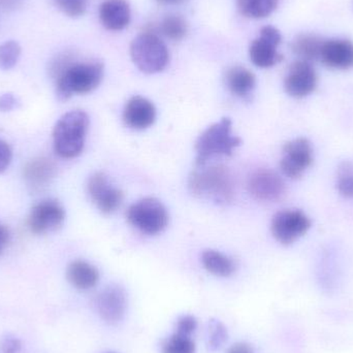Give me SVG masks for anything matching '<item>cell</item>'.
Returning <instances> with one entry per match:
<instances>
[{
  "label": "cell",
  "mask_w": 353,
  "mask_h": 353,
  "mask_svg": "<svg viewBox=\"0 0 353 353\" xmlns=\"http://www.w3.org/2000/svg\"><path fill=\"white\" fill-rule=\"evenodd\" d=\"M323 41L325 39L315 34H300L292 41V50L300 60L311 63L321 58Z\"/></svg>",
  "instance_id": "22"
},
{
  "label": "cell",
  "mask_w": 353,
  "mask_h": 353,
  "mask_svg": "<svg viewBox=\"0 0 353 353\" xmlns=\"http://www.w3.org/2000/svg\"><path fill=\"white\" fill-rule=\"evenodd\" d=\"M159 30L171 41H180L184 39L188 33V24L180 14H167L161 20Z\"/></svg>",
  "instance_id": "24"
},
{
  "label": "cell",
  "mask_w": 353,
  "mask_h": 353,
  "mask_svg": "<svg viewBox=\"0 0 353 353\" xmlns=\"http://www.w3.org/2000/svg\"><path fill=\"white\" fill-rule=\"evenodd\" d=\"M66 278L74 288L80 290H88L94 288L99 282V272L91 263L77 259L68 265Z\"/></svg>",
  "instance_id": "20"
},
{
  "label": "cell",
  "mask_w": 353,
  "mask_h": 353,
  "mask_svg": "<svg viewBox=\"0 0 353 353\" xmlns=\"http://www.w3.org/2000/svg\"><path fill=\"white\" fill-rule=\"evenodd\" d=\"M110 353H114V352H110Z\"/></svg>",
  "instance_id": "38"
},
{
  "label": "cell",
  "mask_w": 353,
  "mask_h": 353,
  "mask_svg": "<svg viewBox=\"0 0 353 353\" xmlns=\"http://www.w3.org/2000/svg\"><path fill=\"white\" fill-rule=\"evenodd\" d=\"M130 57L134 65L147 74L163 72L170 62V52L157 33H141L130 43Z\"/></svg>",
  "instance_id": "5"
},
{
  "label": "cell",
  "mask_w": 353,
  "mask_h": 353,
  "mask_svg": "<svg viewBox=\"0 0 353 353\" xmlns=\"http://www.w3.org/2000/svg\"><path fill=\"white\" fill-rule=\"evenodd\" d=\"M224 79L228 90L241 99H248L256 85L254 74L244 66L236 65L228 68Z\"/></svg>",
  "instance_id": "19"
},
{
  "label": "cell",
  "mask_w": 353,
  "mask_h": 353,
  "mask_svg": "<svg viewBox=\"0 0 353 353\" xmlns=\"http://www.w3.org/2000/svg\"><path fill=\"white\" fill-rule=\"evenodd\" d=\"M57 167L51 159L37 157L25 165L23 176L31 192L43 190L55 178Z\"/></svg>",
  "instance_id": "17"
},
{
  "label": "cell",
  "mask_w": 353,
  "mask_h": 353,
  "mask_svg": "<svg viewBox=\"0 0 353 353\" xmlns=\"http://www.w3.org/2000/svg\"><path fill=\"white\" fill-rule=\"evenodd\" d=\"M18 99L12 93H6L0 97V111L10 112L17 108Z\"/></svg>",
  "instance_id": "33"
},
{
  "label": "cell",
  "mask_w": 353,
  "mask_h": 353,
  "mask_svg": "<svg viewBox=\"0 0 353 353\" xmlns=\"http://www.w3.org/2000/svg\"><path fill=\"white\" fill-rule=\"evenodd\" d=\"M103 79V64L101 61H74L56 77V94L62 101L74 94H87L95 90Z\"/></svg>",
  "instance_id": "2"
},
{
  "label": "cell",
  "mask_w": 353,
  "mask_h": 353,
  "mask_svg": "<svg viewBox=\"0 0 353 353\" xmlns=\"http://www.w3.org/2000/svg\"><path fill=\"white\" fill-rule=\"evenodd\" d=\"M226 353H254V350L249 344L240 342L232 345Z\"/></svg>",
  "instance_id": "35"
},
{
  "label": "cell",
  "mask_w": 353,
  "mask_h": 353,
  "mask_svg": "<svg viewBox=\"0 0 353 353\" xmlns=\"http://www.w3.org/2000/svg\"><path fill=\"white\" fill-rule=\"evenodd\" d=\"M97 312L105 323L115 325L123 319L128 309V294L119 285L105 288L97 299Z\"/></svg>",
  "instance_id": "14"
},
{
  "label": "cell",
  "mask_w": 353,
  "mask_h": 353,
  "mask_svg": "<svg viewBox=\"0 0 353 353\" xmlns=\"http://www.w3.org/2000/svg\"><path fill=\"white\" fill-rule=\"evenodd\" d=\"M12 159V152L10 145L4 141L0 140V173H3L8 169Z\"/></svg>",
  "instance_id": "31"
},
{
  "label": "cell",
  "mask_w": 353,
  "mask_h": 353,
  "mask_svg": "<svg viewBox=\"0 0 353 353\" xmlns=\"http://www.w3.org/2000/svg\"><path fill=\"white\" fill-rule=\"evenodd\" d=\"M312 163L313 149L307 139H294L284 145L280 169L288 178H300Z\"/></svg>",
  "instance_id": "9"
},
{
  "label": "cell",
  "mask_w": 353,
  "mask_h": 353,
  "mask_svg": "<svg viewBox=\"0 0 353 353\" xmlns=\"http://www.w3.org/2000/svg\"><path fill=\"white\" fill-rule=\"evenodd\" d=\"M249 193L257 201H277L285 194V183L276 172L259 169L249 176Z\"/></svg>",
  "instance_id": "13"
},
{
  "label": "cell",
  "mask_w": 353,
  "mask_h": 353,
  "mask_svg": "<svg viewBox=\"0 0 353 353\" xmlns=\"http://www.w3.org/2000/svg\"><path fill=\"white\" fill-rule=\"evenodd\" d=\"M197 327V321L192 315H183L176 321V333L181 335L190 336Z\"/></svg>",
  "instance_id": "30"
},
{
  "label": "cell",
  "mask_w": 353,
  "mask_h": 353,
  "mask_svg": "<svg viewBox=\"0 0 353 353\" xmlns=\"http://www.w3.org/2000/svg\"><path fill=\"white\" fill-rule=\"evenodd\" d=\"M280 0H236L239 12L250 19H263L273 14Z\"/></svg>",
  "instance_id": "23"
},
{
  "label": "cell",
  "mask_w": 353,
  "mask_h": 353,
  "mask_svg": "<svg viewBox=\"0 0 353 353\" xmlns=\"http://www.w3.org/2000/svg\"><path fill=\"white\" fill-rule=\"evenodd\" d=\"M188 179V188L194 196L209 199L218 205L230 203L234 195L232 173L222 165L199 167Z\"/></svg>",
  "instance_id": "1"
},
{
  "label": "cell",
  "mask_w": 353,
  "mask_h": 353,
  "mask_svg": "<svg viewBox=\"0 0 353 353\" xmlns=\"http://www.w3.org/2000/svg\"><path fill=\"white\" fill-rule=\"evenodd\" d=\"M337 189L342 196L353 197V165L350 161H344L338 168Z\"/></svg>",
  "instance_id": "27"
},
{
  "label": "cell",
  "mask_w": 353,
  "mask_h": 353,
  "mask_svg": "<svg viewBox=\"0 0 353 353\" xmlns=\"http://www.w3.org/2000/svg\"><path fill=\"white\" fill-rule=\"evenodd\" d=\"M317 74L310 62L296 60L288 68L284 79V89L290 97L303 99L314 92Z\"/></svg>",
  "instance_id": "12"
},
{
  "label": "cell",
  "mask_w": 353,
  "mask_h": 353,
  "mask_svg": "<svg viewBox=\"0 0 353 353\" xmlns=\"http://www.w3.org/2000/svg\"><path fill=\"white\" fill-rule=\"evenodd\" d=\"M311 220L301 210H283L275 214L271 223L274 238L282 245H290L307 234Z\"/></svg>",
  "instance_id": "7"
},
{
  "label": "cell",
  "mask_w": 353,
  "mask_h": 353,
  "mask_svg": "<svg viewBox=\"0 0 353 353\" xmlns=\"http://www.w3.org/2000/svg\"><path fill=\"white\" fill-rule=\"evenodd\" d=\"M128 222L143 234H161L169 223L167 208L159 199L145 197L132 203L126 212Z\"/></svg>",
  "instance_id": "6"
},
{
  "label": "cell",
  "mask_w": 353,
  "mask_h": 353,
  "mask_svg": "<svg viewBox=\"0 0 353 353\" xmlns=\"http://www.w3.org/2000/svg\"><path fill=\"white\" fill-rule=\"evenodd\" d=\"M21 342L14 336H6L1 342V348L3 353H18L21 350Z\"/></svg>",
  "instance_id": "32"
},
{
  "label": "cell",
  "mask_w": 353,
  "mask_h": 353,
  "mask_svg": "<svg viewBox=\"0 0 353 353\" xmlns=\"http://www.w3.org/2000/svg\"><path fill=\"white\" fill-rule=\"evenodd\" d=\"M88 128L89 117L82 110L64 114L53 130L55 152L65 159L79 157L84 149Z\"/></svg>",
  "instance_id": "3"
},
{
  "label": "cell",
  "mask_w": 353,
  "mask_h": 353,
  "mask_svg": "<svg viewBox=\"0 0 353 353\" xmlns=\"http://www.w3.org/2000/svg\"><path fill=\"white\" fill-rule=\"evenodd\" d=\"M8 242H10V232L3 224L0 223V255L8 246Z\"/></svg>",
  "instance_id": "34"
},
{
  "label": "cell",
  "mask_w": 353,
  "mask_h": 353,
  "mask_svg": "<svg viewBox=\"0 0 353 353\" xmlns=\"http://www.w3.org/2000/svg\"><path fill=\"white\" fill-rule=\"evenodd\" d=\"M157 119V109L149 99L134 97L126 103L123 120L126 125L134 130H142L150 128Z\"/></svg>",
  "instance_id": "16"
},
{
  "label": "cell",
  "mask_w": 353,
  "mask_h": 353,
  "mask_svg": "<svg viewBox=\"0 0 353 353\" xmlns=\"http://www.w3.org/2000/svg\"><path fill=\"white\" fill-rule=\"evenodd\" d=\"M196 347L190 336L173 334L163 341L161 346L163 353H195Z\"/></svg>",
  "instance_id": "25"
},
{
  "label": "cell",
  "mask_w": 353,
  "mask_h": 353,
  "mask_svg": "<svg viewBox=\"0 0 353 353\" xmlns=\"http://www.w3.org/2000/svg\"><path fill=\"white\" fill-rule=\"evenodd\" d=\"M21 46L16 41H6L0 45V68L10 70L17 65L21 56Z\"/></svg>",
  "instance_id": "26"
},
{
  "label": "cell",
  "mask_w": 353,
  "mask_h": 353,
  "mask_svg": "<svg viewBox=\"0 0 353 353\" xmlns=\"http://www.w3.org/2000/svg\"><path fill=\"white\" fill-rule=\"evenodd\" d=\"M22 2L23 0H0V8L6 10H16Z\"/></svg>",
  "instance_id": "36"
},
{
  "label": "cell",
  "mask_w": 353,
  "mask_h": 353,
  "mask_svg": "<svg viewBox=\"0 0 353 353\" xmlns=\"http://www.w3.org/2000/svg\"><path fill=\"white\" fill-rule=\"evenodd\" d=\"M161 4H178L186 1V0H157Z\"/></svg>",
  "instance_id": "37"
},
{
  "label": "cell",
  "mask_w": 353,
  "mask_h": 353,
  "mask_svg": "<svg viewBox=\"0 0 353 353\" xmlns=\"http://www.w3.org/2000/svg\"><path fill=\"white\" fill-rule=\"evenodd\" d=\"M56 6L66 16L80 18L86 12L90 0H54Z\"/></svg>",
  "instance_id": "28"
},
{
  "label": "cell",
  "mask_w": 353,
  "mask_h": 353,
  "mask_svg": "<svg viewBox=\"0 0 353 353\" xmlns=\"http://www.w3.org/2000/svg\"><path fill=\"white\" fill-rule=\"evenodd\" d=\"M132 12L126 0H105L99 6V20L110 31H121L130 25Z\"/></svg>",
  "instance_id": "18"
},
{
  "label": "cell",
  "mask_w": 353,
  "mask_h": 353,
  "mask_svg": "<svg viewBox=\"0 0 353 353\" xmlns=\"http://www.w3.org/2000/svg\"><path fill=\"white\" fill-rule=\"evenodd\" d=\"M232 120L223 118L217 123L209 126L195 143V163L203 167L214 157H230L234 149L240 146V138L234 136L232 132Z\"/></svg>",
  "instance_id": "4"
},
{
  "label": "cell",
  "mask_w": 353,
  "mask_h": 353,
  "mask_svg": "<svg viewBox=\"0 0 353 353\" xmlns=\"http://www.w3.org/2000/svg\"><path fill=\"white\" fill-rule=\"evenodd\" d=\"M201 263L209 273L218 277H230L236 271V263L228 255L217 250L203 251Z\"/></svg>",
  "instance_id": "21"
},
{
  "label": "cell",
  "mask_w": 353,
  "mask_h": 353,
  "mask_svg": "<svg viewBox=\"0 0 353 353\" xmlns=\"http://www.w3.org/2000/svg\"><path fill=\"white\" fill-rule=\"evenodd\" d=\"M65 220V211L56 199H45L31 209L28 228L35 234H45L61 228Z\"/></svg>",
  "instance_id": "10"
},
{
  "label": "cell",
  "mask_w": 353,
  "mask_h": 353,
  "mask_svg": "<svg viewBox=\"0 0 353 353\" xmlns=\"http://www.w3.org/2000/svg\"><path fill=\"white\" fill-rule=\"evenodd\" d=\"M87 190L90 199L101 213L112 214L121 207L123 192L117 187L113 186L108 176L101 172L93 174L89 178Z\"/></svg>",
  "instance_id": "11"
},
{
  "label": "cell",
  "mask_w": 353,
  "mask_h": 353,
  "mask_svg": "<svg viewBox=\"0 0 353 353\" xmlns=\"http://www.w3.org/2000/svg\"><path fill=\"white\" fill-rule=\"evenodd\" d=\"M228 339V331L219 321L212 319L209 323V345L212 352L219 350Z\"/></svg>",
  "instance_id": "29"
},
{
  "label": "cell",
  "mask_w": 353,
  "mask_h": 353,
  "mask_svg": "<svg viewBox=\"0 0 353 353\" xmlns=\"http://www.w3.org/2000/svg\"><path fill=\"white\" fill-rule=\"evenodd\" d=\"M281 41V33L276 27H263L259 37H256L249 47V57L251 62L261 68H273L281 62L283 57L278 52V47Z\"/></svg>",
  "instance_id": "8"
},
{
  "label": "cell",
  "mask_w": 353,
  "mask_h": 353,
  "mask_svg": "<svg viewBox=\"0 0 353 353\" xmlns=\"http://www.w3.org/2000/svg\"><path fill=\"white\" fill-rule=\"evenodd\" d=\"M319 60L334 70H350L353 68L352 41L345 39H327L323 41Z\"/></svg>",
  "instance_id": "15"
}]
</instances>
